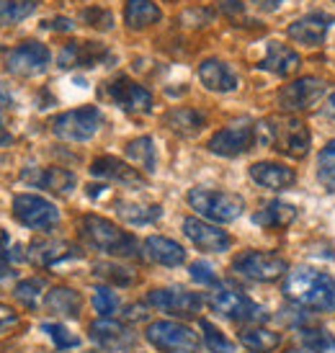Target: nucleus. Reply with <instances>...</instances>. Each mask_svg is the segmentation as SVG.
Instances as JSON below:
<instances>
[{"label": "nucleus", "instance_id": "obj_1", "mask_svg": "<svg viewBox=\"0 0 335 353\" xmlns=\"http://www.w3.org/2000/svg\"><path fill=\"white\" fill-rule=\"evenodd\" d=\"M286 299L296 302L299 307H309L317 312H333L335 310V279L325 271H317L309 265H302L296 271H289L284 284Z\"/></svg>", "mask_w": 335, "mask_h": 353}, {"label": "nucleus", "instance_id": "obj_2", "mask_svg": "<svg viewBox=\"0 0 335 353\" xmlns=\"http://www.w3.org/2000/svg\"><path fill=\"white\" fill-rule=\"evenodd\" d=\"M256 142L299 160L309 152L312 134L305 121L294 117H268L256 124Z\"/></svg>", "mask_w": 335, "mask_h": 353}, {"label": "nucleus", "instance_id": "obj_3", "mask_svg": "<svg viewBox=\"0 0 335 353\" xmlns=\"http://www.w3.org/2000/svg\"><path fill=\"white\" fill-rule=\"evenodd\" d=\"M80 235L85 237L90 248L106 255H116V258H139L142 255L137 237L119 230L114 222L99 214H85L80 219Z\"/></svg>", "mask_w": 335, "mask_h": 353}, {"label": "nucleus", "instance_id": "obj_4", "mask_svg": "<svg viewBox=\"0 0 335 353\" xmlns=\"http://www.w3.org/2000/svg\"><path fill=\"white\" fill-rule=\"evenodd\" d=\"M186 199L196 214H201L209 222H217V225L232 222L245 209L243 196L227 194V191H212V188H191Z\"/></svg>", "mask_w": 335, "mask_h": 353}, {"label": "nucleus", "instance_id": "obj_5", "mask_svg": "<svg viewBox=\"0 0 335 353\" xmlns=\"http://www.w3.org/2000/svg\"><path fill=\"white\" fill-rule=\"evenodd\" d=\"M148 341L160 353H199L196 333L183 323L173 320H158L148 325Z\"/></svg>", "mask_w": 335, "mask_h": 353}, {"label": "nucleus", "instance_id": "obj_6", "mask_svg": "<svg viewBox=\"0 0 335 353\" xmlns=\"http://www.w3.org/2000/svg\"><path fill=\"white\" fill-rule=\"evenodd\" d=\"M101 111L96 106H83L75 111H65L52 121V134L65 142H88L101 129Z\"/></svg>", "mask_w": 335, "mask_h": 353}, {"label": "nucleus", "instance_id": "obj_7", "mask_svg": "<svg viewBox=\"0 0 335 353\" xmlns=\"http://www.w3.org/2000/svg\"><path fill=\"white\" fill-rule=\"evenodd\" d=\"M232 271L245 276V279H253V281H276V279H281L289 271V263H286L281 255L261 253V250H245V253L235 255Z\"/></svg>", "mask_w": 335, "mask_h": 353}, {"label": "nucleus", "instance_id": "obj_8", "mask_svg": "<svg viewBox=\"0 0 335 353\" xmlns=\"http://www.w3.org/2000/svg\"><path fill=\"white\" fill-rule=\"evenodd\" d=\"M13 216L29 230H50L59 222V209L39 194H19L13 199Z\"/></svg>", "mask_w": 335, "mask_h": 353}, {"label": "nucleus", "instance_id": "obj_9", "mask_svg": "<svg viewBox=\"0 0 335 353\" xmlns=\"http://www.w3.org/2000/svg\"><path fill=\"white\" fill-rule=\"evenodd\" d=\"M103 96L116 103L119 108L124 111H134V114H150L152 111V93H150L145 85L134 83L127 75H119V78L103 83Z\"/></svg>", "mask_w": 335, "mask_h": 353}, {"label": "nucleus", "instance_id": "obj_10", "mask_svg": "<svg viewBox=\"0 0 335 353\" xmlns=\"http://www.w3.org/2000/svg\"><path fill=\"white\" fill-rule=\"evenodd\" d=\"M209 304L217 314H222L227 320H235V323H261V320H266L263 307L253 302L250 296L240 294V292L217 289L209 296Z\"/></svg>", "mask_w": 335, "mask_h": 353}, {"label": "nucleus", "instance_id": "obj_11", "mask_svg": "<svg viewBox=\"0 0 335 353\" xmlns=\"http://www.w3.org/2000/svg\"><path fill=\"white\" fill-rule=\"evenodd\" d=\"M327 93V85L320 78H299L294 83H289L278 90V106L281 111H289V114H299V111H309L317 101Z\"/></svg>", "mask_w": 335, "mask_h": 353}, {"label": "nucleus", "instance_id": "obj_12", "mask_svg": "<svg viewBox=\"0 0 335 353\" xmlns=\"http://www.w3.org/2000/svg\"><path fill=\"white\" fill-rule=\"evenodd\" d=\"M253 145H258L256 124H250V121H237V124H230V127L214 132L207 148H209V152H214V155L237 157V155H243V152H247Z\"/></svg>", "mask_w": 335, "mask_h": 353}, {"label": "nucleus", "instance_id": "obj_13", "mask_svg": "<svg viewBox=\"0 0 335 353\" xmlns=\"http://www.w3.org/2000/svg\"><path fill=\"white\" fill-rule=\"evenodd\" d=\"M50 50L41 41H23L16 50L8 52L6 70L10 75H19V78H34V75H41L50 68Z\"/></svg>", "mask_w": 335, "mask_h": 353}, {"label": "nucleus", "instance_id": "obj_14", "mask_svg": "<svg viewBox=\"0 0 335 353\" xmlns=\"http://www.w3.org/2000/svg\"><path fill=\"white\" fill-rule=\"evenodd\" d=\"M148 304L176 317H196L204 307V299L201 294L186 292V289H152L148 294Z\"/></svg>", "mask_w": 335, "mask_h": 353}, {"label": "nucleus", "instance_id": "obj_15", "mask_svg": "<svg viewBox=\"0 0 335 353\" xmlns=\"http://www.w3.org/2000/svg\"><path fill=\"white\" fill-rule=\"evenodd\" d=\"M183 235L204 253H225L232 245V237L225 230H219L214 222H204L199 216H186L183 219Z\"/></svg>", "mask_w": 335, "mask_h": 353}, {"label": "nucleus", "instance_id": "obj_16", "mask_svg": "<svg viewBox=\"0 0 335 353\" xmlns=\"http://www.w3.org/2000/svg\"><path fill=\"white\" fill-rule=\"evenodd\" d=\"M111 59V52L99 41H70L62 47L57 57V65L62 70L72 68H96L101 62Z\"/></svg>", "mask_w": 335, "mask_h": 353}, {"label": "nucleus", "instance_id": "obj_17", "mask_svg": "<svg viewBox=\"0 0 335 353\" xmlns=\"http://www.w3.org/2000/svg\"><path fill=\"white\" fill-rule=\"evenodd\" d=\"M21 181H26L31 186L54 191V194H62V196L72 194L75 183H78L75 173L65 170V168H29V170H21Z\"/></svg>", "mask_w": 335, "mask_h": 353}, {"label": "nucleus", "instance_id": "obj_18", "mask_svg": "<svg viewBox=\"0 0 335 353\" xmlns=\"http://www.w3.org/2000/svg\"><path fill=\"white\" fill-rule=\"evenodd\" d=\"M90 176L103 178V181H116V183H127V186H145L148 178L139 173L137 168L127 165L124 160L114 155H101L90 163Z\"/></svg>", "mask_w": 335, "mask_h": 353}, {"label": "nucleus", "instance_id": "obj_19", "mask_svg": "<svg viewBox=\"0 0 335 353\" xmlns=\"http://www.w3.org/2000/svg\"><path fill=\"white\" fill-rule=\"evenodd\" d=\"M90 338H93V343H99L106 351H121L134 343V333L127 325L116 323L111 317H101L96 323H90Z\"/></svg>", "mask_w": 335, "mask_h": 353}, {"label": "nucleus", "instance_id": "obj_20", "mask_svg": "<svg viewBox=\"0 0 335 353\" xmlns=\"http://www.w3.org/2000/svg\"><path fill=\"white\" fill-rule=\"evenodd\" d=\"M330 23H333V16H327L323 10H315V13H307L302 19H296L294 23H289V37L302 41V44L317 47L325 39Z\"/></svg>", "mask_w": 335, "mask_h": 353}, {"label": "nucleus", "instance_id": "obj_21", "mask_svg": "<svg viewBox=\"0 0 335 353\" xmlns=\"http://www.w3.org/2000/svg\"><path fill=\"white\" fill-rule=\"evenodd\" d=\"M199 80H201L209 90H214V93H232V90L237 88V83H240L235 70L217 57L204 59V62L199 65Z\"/></svg>", "mask_w": 335, "mask_h": 353}, {"label": "nucleus", "instance_id": "obj_22", "mask_svg": "<svg viewBox=\"0 0 335 353\" xmlns=\"http://www.w3.org/2000/svg\"><path fill=\"white\" fill-rule=\"evenodd\" d=\"M78 248L70 245V243H62V240H37L26 250V258L34 261L37 265H57L62 261L78 258Z\"/></svg>", "mask_w": 335, "mask_h": 353}, {"label": "nucleus", "instance_id": "obj_23", "mask_svg": "<svg viewBox=\"0 0 335 353\" xmlns=\"http://www.w3.org/2000/svg\"><path fill=\"white\" fill-rule=\"evenodd\" d=\"M250 178L258 186L271 188V191H284V188L294 186L296 173L292 168L281 165V163H253L250 165Z\"/></svg>", "mask_w": 335, "mask_h": 353}, {"label": "nucleus", "instance_id": "obj_24", "mask_svg": "<svg viewBox=\"0 0 335 353\" xmlns=\"http://www.w3.org/2000/svg\"><path fill=\"white\" fill-rule=\"evenodd\" d=\"M142 248H145V255H148L150 261L168 265V268H176V265L186 263V250L178 245L176 240H170V237L150 235L142 243Z\"/></svg>", "mask_w": 335, "mask_h": 353}, {"label": "nucleus", "instance_id": "obj_25", "mask_svg": "<svg viewBox=\"0 0 335 353\" xmlns=\"http://www.w3.org/2000/svg\"><path fill=\"white\" fill-rule=\"evenodd\" d=\"M258 68L266 70V72H274V75H278V78H286V75L296 72V68H299V54H296L292 47H286V44L268 41L266 57L261 59Z\"/></svg>", "mask_w": 335, "mask_h": 353}, {"label": "nucleus", "instance_id": "obj_26", "mask_svg": "<svg viewBox=\"0 0 335 353\" xmlns=\"http://www.w3.org/2000/svg\"><path fill=\"white\" fill-rule=\"evenodd\" d=\"M44 307L50 310L52 314H59V317H78L80 307H83V296L75 292V289H68V286H54L44 294Z\"/></svg>", "mask_w": 335, "mask_h": 353}, {"label": "nucleus", "instance_id": "obj_27", "mask_svg": "<svg viewBox=\"0 0 335 353\" xmlns=\"http://www.w3.org/2000/svg\"><path fill=\"white\" fill-rule=\"evenodd\" d=\"M163 19V10L152 0H127L124 3V21L129 29H148Z\"/></svg>", "mask_w": 335, "mask_h": 353}, {"label": "nucleus", "instance_id": "obj_28", "mask_svg": "<svg viewBox=\"0 0 335 353\" xmlns=\"http://www.w3.org/2000/svg\"><path fill=\"white\" fill-rule=\"evenodd\" d=\"M165 124L183 137H194L207 124V114L199 108H173V111H168Z\"/></svg>", "mask_w": 335, "mask_h": 353}, {"label": "nucleus", "instance_id": "obj_29", "mask_svg": "<svg viewBox=\"0 0 335 353\" xmlns=\"http://www.w3.org/2000/svg\"><path fill=\"white\" fill-rule=\"evenodd\" d=\"M296 219V209L284 201H271L266 209H261L253 214V225L266 227V230H278V227L292 225Z\"/></svg>", "mask_w": 335, "mask_h": 353}, {"label": "nucleus", "instance_id": "obj_30", "mask_svg": "<svg viewBox=\"0 0 335 353\" xmlns=\"http://www.w3.org/2000/svg\"><path fill=\"white\" fill-rule=\"evenodd\" d=\"M116 214L129 225H150L163 216V209L158 204H134V201H116Z\"/></svg>", "mask_w": 335, "mask_h": 353}, {"label": "nucleus", "instance_id": "obj_31", "mask_svg": "<svg viewBox=\"0 0 335 353\" xmlns=\"http://www.w3.org/2000/svg\"><path fill=\"white\" fill-rule=\"evenodd\" d=\"M240 343L253 353H271L281 345V335L268 330V327H247L240 333Z\"/></svg>", "mask_w": 335, "mask_h": 353}, {"label": "nucleus", "instance_id": "obj_32", "mask_svg": "<svg viewBox=\"0 0 335 353\" xmlns=\"http://www.w3.org/2000/svg\"><path fill=\"white\" fill-rule=\"evenodd\" d=\"M124 152H127L129 160H132L134 165L142 168L145 173H155L158 163H155V142H152V137L129 139L127 148H124Z\"/></svg>", "mask_w": 335, "mask_h": 353}, {"label": "nucleus", "instance_id": "obj_33", "mask_svg": "<svg viewBox=\"0 0 335 353\" xmlns=\"http://www.w3.org/2000/svg\"><path fill=\"white\" fill-rule=\"evenodd\" d=\"M37 10V0H0V26H13Z\"/></svg>", "mask_w": 335, "mask_h": 353}, {"label": "nucleus", "instance_id": "obj_34", "mask_svg": "<svg viewBox=\"0 0 335 353\" xmlns=\"http://www.w3.org/2000/svg\"><path fill=\"white\" fill-rule=\"evenodd\" d=\"M199 327H201V335H204V345L209 348V353H235V343L225 338V333L214 327L209 320H199Z\"/></svg>", "mask_w": 335, "mask_h": 353}, {"label": "nucleus", "instance_id": "obj_35", "mask_svg": "<svg viewBox=\"0 0 335 353\" xmlns=\"http://www.w3.org/2000/svg\"><path fill=\"white\" fill-rule=\"evenodd\" d=\"M44 286H47L44 279H26V281H21V284L13 289V296H16L23 307H31V310H34V307H39L41 296L47 294Z\"/></svg>", "mask_w": 335, "mask_h": 353}, {"label": "nucleus", "instance_id": "obj_36", "mask_svg": "<svg viewBox=\"0 0 335 353\" xmlns=\"http://www.w3.org/2000/svg\"><path fill=\"white\" fill-rule=\"evenodd\" d=\"M96 276H101L103 281H109V284H116V286H129L134 284V271L127 268V265H119V263H96Z\"/></svg>", "mask_w": 335, "mask_h": 353}, {"label": "nucleus", "instance_id": "obj_37", "mask_svg": "<svg viewBox=\"0 0 335 353\" xmlns=\"http://www.w3.org/2000/svg\"><path fill=\"white\" fill-rule=\"evenodd\" d=\"M317 178L325 183L330 191H335V139H330L320 157H317Z\"/></svg>", "mask_w": 335, "mask_h": 353}, {"label": "nucleus", "instance_id": "obj_38", "mask_svg": "<svg viewBox=\"0 0 335 353\" xmlns=\"http://www.w3.org/2000/svg\"><path fill=\"white\" fill-rule=\"evenodd\" d=\"M41 330L50 335L52 341H54V345H57V348H62V351H65V348H75V345H80V338L70 333L65 325L44 323V325H41Z\"/></svg>", "mask_w": 335, "mask_h": 353}, {"label": "nucleus", "instance_id": "obj_39", "mask_svg": "<svg viewBox=\"0 0 335 353\" xmlns=\"http://www.w3.org/2000/svg\"><path fill=\"white\" fill-rule=\"evenodd\" d=\"M93 307H96V312L101 317H111L119 310V296L111 292L109 286H99L93 292Z\"/></svg>", "mask_w": 335, "mask_h": 353}, {"label": "nucleus", "instance_id": "obj_40", "mask_svg": "<svg viewBox=\"0 0 335 353\" xmlns=\"http://www.w3.org/2000/svg\"><path fill=\"white\" fill-rule=\"evenodd\" d=\"M299 343L325 353L327 348H335V338L327 330H309V327H305V330H299Z\"/></svg>", "mask_w": 335, "mask_h": 353}, {"label": "nucleus", "instance_id": "obj_41", "mask_svg": "<svg viewBox=\"0 0 335 353\" xmlns=\"http://www.w3.org/2000/svg\"><path fill=\"white\" fill-rule=\"evenodd\" d=\"M83 19L88 21V26L101 29V31H109L111 26H114V16L103 8H85L83 10Z\"/></svg>", "mask_w": 335, "mask_h": 353}, {"label": "nucleus", "instance_id": "obj_42", "mask_svg": "<svg viewBox=\"0 0 335 353\" xmlns=\"http://www.w3.org/2000/svg\"><path fill=\"white\" fill-rule=\"evenodd\" d=\"M188 271H191V279L199 281V284H204V286L217 284V274H214V268H212L207 261H196V263H191Z\"/></svg>", "mask_w": 335, "mask_h": 353}, {"label": "nucleus", "instance_id": "obj_43", "mask_svg": "<svg viewBox=\"0 0 335 353\" xmlns=\"http://www.w3.org/2000/svg\"><path fill=\"white\" fill-rule=\"evenodd\" d=\"M16 323H19V314L13 312L10 307H6V304H0V333H6Z\"/></svg>", "mask_w": 335, "mask_h": 353}, {"label": "nucleus", "instance_id": "obj_44", "mask_svg": "<svg viewBox=\"0 0 335 353\" xmlns=\"http://www.w3.org/2000/svg\"><path fill=\"white\" fill-rule=\"evenodd\" d=\"M44 26L47 29H54V31H72L75 29V23L70 19H65V16H57V19H52V21H44Z\"/></svg>", "mask_w": 335, "mask_h": 353}, {"label": "nucleus", "instance_id": "obj_45", "mask_svg": "<svg viewBox=\"0 0 335 353\" xmlns=\"http://www.w3.org/2000/svg\"><path fill=\"white\" fill-rule=\"evenodd\" d=\"M10 255H13V248H10V237L6 230H0V261H6L8 263Z\"/></svg>", "mask_w": 335, "mask_h": 353}, {"label": "nucleus", "instance_id": "obj_46", "mask_svg": "<svg viewBox=\"0 0 335 353\" xmlns=\"http://www.w3.org/2000/svg\"><path fill=\"white\" fill-rule=\"evenodd\" d=\"M222 10L235 16V13H243V3L240 0H222Z\"/></svg>", "mask_w": 335, "mask_h": 353}, {"label": "nucleus", "instance_id": "obj_47", "mask_svg": "<svg viewBox=\"0 0 335 353\" xmlns=\"http://www.w3.org/2000/svg\"><path fill=\"white\" fill-rule=\"evenodd\" d=\"M250 3H256L258 8H266V10H274V8H278L284 0H250Z\"/></svg>", "mask_w": 335, "mask_h": 353}, {"label": "nucleus", "instance_id": "obj_48", "mask_svg": "<svg viewBox=\"0 0 335 353\" xmlns=\"http://www.w3.org/2000/svg\"><path fill=\"white\" fill-rule=\"evenodd\" d=\"M10 276H16V271H13L6 261H0V281H6V279H10Z\"/></svg>", "mask_w": 335, "mask_h": 353}, {"label": "nucleus", "instance_id": "obj_49", "mask_svg": "<svg viewBox=\"0 0 335 353\" xmlns=\"http://www.w3.org/2000/svg\"><path fill=\"white\" fill-rule=\"evenodd\" d=\"M286 353H323V351H317V348H309V345H294V348H289Z\"/></svg>", "mask_w": 335, "mask_h": 353}, {"label": "nucleus", "instance_id": "obj_50", "mask_svg": "<svg viewBox=\"0 0 335 353\" xmlns=\"http://www.w3.org/2000/svg\"><path fill=\"white\" fill-rule=\"evenodd\" d=\"M10 106H13V99H10L6 90L0 88V108H10Z\"/></svg>", "mask_w": 335, "mask_h": 353}, {"label": "nucleus", "instance_id": "obj_51", "mask_svg": "<svg viewBox=\"0 0 335 353\" xmlns=\"http://www.w3.org/2000/svg\"><path fill=\"white\" fill-rule=\"evenodd\" d=\"M10 142V134L6 132V127H3V119H0V148H6Z\"/></svg>", "mask_w": 335, "mask_h": 353}, {"label": "nucleus", "instance_id": "obj_52", "mask_svg": "<svg viewBox=\"0 0 335 353\" xmlns=\"http://www.w3.org/2000/svg\"><path fill=\"white\" fill-rule=\"evenodd\" d=\"M103 188H106V186H96V183H93V186H88V196L90 199L101 196V194H103Z\"/></svg>", "mask_w": 335, "mask_h": 353}, {"label": "nucleus", "instance_id": "obj_53", "mask_svg": "<svg viewBox=\"0 0 335 353\" xmlns=\"http://www.w3.org/2000/svg\"><path fill=\"white\" fill-rule=\"evenodd\" d=\"M327 117L330 119H335V93L327 99Z\"/></svg>", "mask_w": 335, "mask_h": 353}]
</instances>
